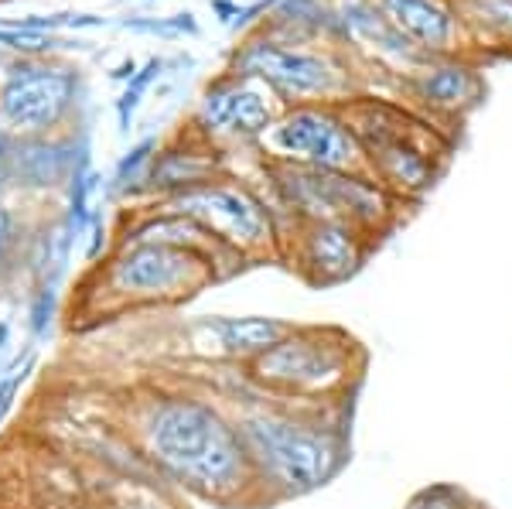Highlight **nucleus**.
Instances as JSON below:
<instances>
[{
	"mask_svg": "<svg viewBox=\"0 0 512 509\" xmlns=\"http://www.w3.org/2000/svg\"><path fill=\"white\" fill-rule=\"evenodd\" d=\"M335 14V31L338 41L352 45L355 52H362L373 65H383L386 72L396 76H410L417 65L427 59L410 45L400 31L386 21V14L376 7V0H328Z\"/></svg>",
	"mask_w": 512,
	"mask_h": 509,
	"instance_id": "13",
	"label": "nucleus"
},
{
	"mask_svg": "<svg viewBox=\"0 0 512 509\" xmlns=\"http://www.w3.org/2000/svg\"><path fill=\"white\" fill-rule=\"evenodd\" d=\"M376 7L424 59L461 55V41H468L454 0H376Z\"/></svg>",
	"mask_w": 512,
	"mask_h": 509,
	"instance_id": "16",
	"label": "nucleus"
},
{
	"mask_svg": "<svg viewBox=\"0 0 512 509\" xmlns=\"http://www.w3.org/2000/svg\"><path fill=\"white\" fill-rule=\"evenodd\" d=\"M291 226L294 233L284 236L280 246H291V267L311 287H338L352 281L376 246V236L342 219H311Z\"/></svg>",
	"mask_w": 512,
	"mask_h": 509,
	"instance_id": "11",
	"label": "nucleus"
},
{
	"mask_svg": "<svg viewBox=\"0 0 512 509\" xmlns=\"http://www.w3.org/2000/svg\"><path fill=\"white\" fill-rule=\"evenodd\" d=\"M280 113H284V103L260 79L226 69V76L209 82L205 93L198 96L188 134L219 151L236 144H260Z\"/></svg>",
	"mask_w": 512,
	"mask_h": 509,
	"instance_id": "10",
	"label": "nucleus"
},
{
	"mask_svg": "<svg viewBox=\"0 0 512 509\" xmlns=\"http://www.w3.org/2000/svg\"><path fill=\"white\" fill-rule=\"evenodd\" d=\"M11 185V171H7V158L0 161V195H4V188Z\"/></svg>",
	"mask_w": 512,
	"mask_h": 509,
	"instance_id": "25",
	"label": "nucleus"
},
{
	"mask_svg": "<svg viewBox=\"0 0 512 509\" xmlns=\"http://www.w3.org/2000/svg\"><path fill=\"white\" fill-rule=\"evenodd\" d=\"M294 328V322L267 315H216L198 318L185 328L188 349L205 363L250 366L263 352H270Z\"/></svg>",
	"mask_w": 512,
	"mask_h": 509,
	"instance_id": "12",
	"label": "nucleus"
},
{
	"mask_svg": "<svg viewBox=\"0 0 512 509\" xmlns=\"http://www.w3.org/2000/svg\"><path fill=\"white\" fill-rule=\"evenodd\" d=\"M161 72V62L154 59V62H147V69L144 72H134L130 76V86H127V93L120 96V103H117V117H120V127L127 130L130 127V120H134V110L140 106V96L147 93V86H151V79Z\"/></svg>",
	"mask_w": 512,
	"mask_h": 509,
	"instance_id": "23",
	"label": "nucleus"
},
{
	"mask_svg": "<svg viewBox=\"0 0 512 509\" xmlns=\"http://www.w3.org/2000/svg\"><path fill=\"white\" fill-rule=\"evenodd\" d=\"M366 356L342 328L294 325L284 339L246 366L256 393L277 404L335 407L362 376Z\"/></svg>",
	"mask_w": 512,
	"mask_h": 509,
	"instance_id": "4",
	"label": "nucleus"
},
{
	"mask_svg": "<svg viewBox=\"0 0 512 509\" xmlns=\"http://www.w3.org/2000/svg\"><path fill=\"white\" fill-rule=\"evenodd\" d=\"M7 342H11V325H7L4 318H0V352L7 349Z\"/></svg>",
	"mask_w": 512,
	"mask_h": 509,
	"instance_id": "24",
	"label": "nucleus"
},
{
	"mask_svg": "<svg viewBox=\"0 0 512 509\" xmlns=\"http://www.w3.org/2000/svg\"><path fill=\"white\" fill-rule=\"evenodd\" d=\"M229 72L260 79L284 106L301 103H349L355 72L335 48H308L301 41L253 35L233 52Z\"/></svg>",
	"mask_w": 512,
	"mask_h": 509,
	"instance_id": "6",
	"label": "nucleus"
},
{
	"mask_svg": "<svg viewBox=\"0 0 512 509\" xmlns=\"http://www.w3.org/2000/svg\"><path fill=\"white\" fill-rule=\"evenodd\" d=\"M468 41L512 45V0H454Z\"/></svg>",
	"mask_w": 512,
	"mask_h": 509,
	"instance_id": "18",
	"label": "nucleus"
},
{
	"mask_svg": "<svg viewBox=\"0 0 512 509\" xmlns=\"http://www.w3.org/2000/svg\"><path fill=\"white\" fill-rule=\"evenodd\" d=\"M76 103V76L62 65L24 59L0 79V134L11 144L41 141L62 127Z\"/></svg>",
	"mask_w": 512,
	"mask_h": 509,
	"instance_id": "9",
	"label": "nucleus"
},
{
	"mask_svg": "<svg viewBox=\"0 0 512 509\" xmlns=\"http://www.w3.org/2000/svg\"><path fill=\"white\" fill-rule=\"evenodd\" d=\"M263 499H301L335 479L349 462V438L332 407H297L256 397L236 410Z\"/></svg>",
	"mask_w": 512,
	"mask_h": 509,
	"instance_id": "2",
	"label": "nucleus"
},
{
	"mask_svg": "<svg viewBox=\"0 0 512 509\" xmlns=\"http://www.w3.org/2000/svg\"><path fill=\"white\" fill-rule=\"evenodd\" d=\"M55 311H59V298H55V287L41 284L35 294H31V305H28V332L31 339H48L55 322Z\"/></svg>",
	"mask_w": 512,
	"mask_h": 509,
	"instance_id": "22",
	"label": "nucleus"
},
{
	"mask_svg": "<svg viewBox=\"0 0 512 509\" xmlns=\"http://www.w3.org/2000/svg\"><path fill=\"white\" fill-rule=\"evenodd\" d=\"M21 236H24V226H21L18 212H14L7 202H0V284H4L7 277L14 274V267H18Z\"/></svg>",
	"mask_w": 512,
	"mask_h": 509,
	"instance_id": "21",
	"label": "nucleus"
},
{
	"mask_svg": "<svg viewBox=\"0 0 512 509\" xmlns=\"http://www.w3.org/2000/svg\"><path fill=\"white\" fill-rule=\"evenodd\" d=\"M226 175H229L226 151L185 134L178 144L158 147L144 182H140V192H147L154 202H164V199H171V195H181L198 185H209Z\"/></svg>",
	"mask_w": 512,
	"mask_h": 509,
	"instance_id": "15",
	"label": "nucleus"
},
{
	"mask_svg": "<svg viewBox=\"0 0 512 509\" xmlns=\"http://www.w3.org/2000/svg\"><path fill=\"white\" fill-rule=\"evenodd\" d=\"M226 274L216 260L181 246H113L79 287V315L113 318L123 311L168 308L195 298Z\"/></svg>",
	"mask_w": 512,
	"mask_h": 509,
	"instance_id": "3",
	"label": "nucleus"
},
{
	"mask_svg": "<svg viewBox=\"0 0 512 509\" xmlns=\"http://www.w3.org/2000/svg\"><path fill=\"white\" fill-rule=\"evenodd\" d=\"M7 171L11 185H35V188H55L69 171H76V161L59 141L41 137V141H21L7 151Z\"/></svg>",
	"mask_w": 512,
	"mask_h": 509,
	"instance_id": "17",
	"label": "nucleus"
},
{
	"mask_svg": "<svg viewBox=\"0 0 512 509\" xmlns=\"http://www.w3.org/2000/svg\"><path fill=\"white\" fill-rule=\"evenodd\" d=\"M403 89L431 117L454 120L478 106L485 82L472 62H465L461 55H444V59H427L410 76H403Z\"/></svg>",
	"mask_w": 512,
	"mask_h": 509,
	"instance_id": "14",
	"label": "nucleus"
},
{
	"mask_svg": "<svg viewBox=\"0 0 512 509\" xmlns=\"http://www.w3.org/2000/svg\"><path fill=\"white\" fill-rule=\"evenodd\" d=\"M154 205L195 219L239 260H253L280 250V223L274 205L263 199L256 188L236 182L229 175L216 178L209 185L188 188V192L171 195V199Z\"/></svg>",
	"mask_w": 512,
	"mask_h": 509,
	"instance_id": "7",
	"label": "nucleus"
},
{
	"mask_svg": "<svg viewBox=\"0 0 512 509\" xmlns=\"http://www.w3.org/2000/svg\"><path fill=\"white\" fill-rule=\"evenodd\" d=\"M154 154H158V141H154V137H144V141H137L130 147L117 161V168H113V192H120V195L140 192V182H144Z\"/></svg>",
	"mask_w": 512,
	"mask_h": 509,
	"instance_id": "19",
	"label": "nucleus"
},
{
	"mask_svg": "<svg viewBox=\"0 0 512 509\" xmlns=\"http://www.w3.org/2000/svg\"><path fill=\"white\" fill-rule=\"evenodd\" d=\"M134 434L164 479L216 506L263 503L236 414L212 397L158 390L134 410Z\"/></svg>",
	"mask_w": 512,
	"mask_h": 509,
	"instance_id": "1",
	"label": "nucleus"
},
{
	"mask_svg": "<svg viewBox=\"0 0 512 509\" xmlns=\"http://www.w3.org/2000/svg\"><path fill=\"white\" fill-rule=\"evenodd\" d=\"M267 164L321 171H366L362 144L349 127L342 103L284 106L274 127L256 144Z\"/></svg>",
	"mask_w": 512,
	"mask_h": 509,
	"instance_id": "8",
	"label": "nucleus"
},
{
	"mask_svg": "<svg viewBox=\"0 0 512 509\" xmlns=\"http://www.w3.org/2000/svg\"><path fill=\"white\" fill-rule=\"evenodd\" d=\"M270 205L287 223H311V219H342L369 236H383L396 226L400 205L376 178L366 171H321L294 168V164H267Z\"/></svg>",
	"mask_w": 512,
	"mask_h": 509,
	"instance_id": "5",
	"label": "nucleus"
},
{
	"mask_svg": "<svg viewBox=\"0 0 512 509\" xmlns=\"http://www.w3.org/2000/svg\"><path fill=\"white\" fill-rule=\"evenodd\" d=\"M403 509H482V506L461 486H454V482H434V486L414 492Z\"/></svg>",
	"mask_w": 512,
	"mask_h": 509,
	"instance_id": "20",
	"label": "nucleus"
}]
</instances>
